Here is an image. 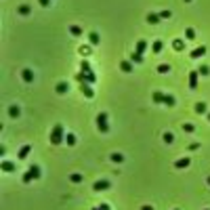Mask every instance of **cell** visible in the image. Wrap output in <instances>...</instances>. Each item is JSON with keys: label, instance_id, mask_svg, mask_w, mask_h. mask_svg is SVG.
Returning <instances> with one entry per match:
<instances>
[{"label": "cell", "instance_id": "1", "mask_svg": "<svg viewBox=\"0 0 210 210\" xmlns=\"http://www.w3.org/2000/svg\"><path fill=\"white\" fill-rule=\"evenodd\" d=\"M63 139H65V137H63V126H61V124H57L55 128L50 130V143H53V145H59Z\"/></svg>", "mask_w": 210, "mask_h": 210}, {"label": "cell", "instance_id": "2", "mask_svg": "<svg viewBox=\"0 0 210 210\" xmlns=\"http://www.w3.org/2000/svg\"><path fill=\"white\" fill-rule=\"evenodd\" d=\"M34 179H40V168L38 166H30L27 172L23 175V183H32Z\"/></svg>", "mask_w": 210, "mask_h": 210}, {"label": "cell", "instance_id": "3", "mask_svg": "<svg viewBox=\"0 0 210 210\" xmlns=\"http://www.w3.org/2000/svg\"><path fill=\"white\" fill-rule=\"evenodd\" d=\"M97 126L101 132H109V124H107V114H99L97 116Z\"/></svg>", "mask_w": 210, "mask_h": 210}, {"label": "cell", "instance_id": "4", "mask_svg": "<svg viewBox=\"0 0 210 210\" xmlns=\"http://www.w3.org/2000/svg\"><path fill=\"white\" fill-rule=\"evenodd\" d=\"M80 88H82V93H84V97H88V99H93V97H95V91L91 88L88 82H80Z\"/></svg>", "mask_w": 210, "mask_h": 210}, {"label": "cell", "instance_id": "5", "mask_svg": "<svg viewBox=\"0 0 210 210\" xmlns=\"http://www.w3.org/2000/svg\"><path fill=\"white\" fill-rule=\"evenodd\" d=\"M93 189L95 191H105V189H109V181L107 179H101V181H97L93 185Z\"/></svg>", "mask_w": 210, "mask_h": 210}, {"label": "cell", "instance_id": "6", "mask_svg": "<svg viewBox=\"0 0 210 210\" xmlns=\"http://www.w3.org/2000/svg\"><path fill=\"white\" fill-rule=\"evenodd\" d=\"M198 76H200V71H189V88H198Z\"/></svg>", "mask_w": 210, "mask_h": 210}, {"label": "cell", "instance_id": "7", "mask_svg": "<svg viewBox=\"0 0 210 210\" xmlns=\"http://www.w3.org/2000/svg\"><path fill=\"white\" fill-rule=\"evenodd\" d=\"M189 164H191V160H189V158H179V160L175 162V168H179V170H181V168H187Z\"/></svg>", "mask_w": 210, "mask_h": 210}, {"label": "cell", "instance_id": "8", "mask_svg": "<svg viewBox=\"0 0 210 210\" xmlns=\"http://www.w3.org/2000/svg\"><path fill=\"white\" fill-rule=\"evenodd\" d=\"M202 55H206V48H204V46H198L196 50H191V55H189V57H191V59H200Z\"/></svg>", "mask_w": 210, "mask_h": 210}, {"label": "cell", "instance_id": "9", "mask_svg": "<svg viewBox=\"0 0 210 210\" xmlns=\"http://www.w3.org/2000/svg\"><path fill=\"white\" fill-rule=\"evenodd\" d=\"M21 78H23L25 82H34V71H32V70H27V67H25V70L21 71Z\"/></svg>", "mask_w": 210, "mask_h": 210}, {"label": "cell", "instance_id": "10", "mask_svg": "<svg viewBox=\"0 0 210 210\" xmlns=\"http://www.w3.org/2000/svg\"><path fill=\"white\" fill-rule=\"evenodd\" d=\"M30 151H32V147H30V145H23V147L19 149V160H25V158L30 155Z\"/></svg>", "mask_w": 210, "mask_h": 210}, {"label": "cell", "instance_id": "11", "mask_svg": "<svg viewBox=\"0 0 210 210\" xmlns=\"http://www.w3.org/2000/svg\"><path fill=\"white\" fill-rule=\"evenodd\" d=\"M0 168H2L4 172H13V170H15V164H13V162H6V160H4V162L0 164Z\"/></svg>", "mask_w": 210, "mask_h": 210}, {"label": "cell", "instance_id": "12", "mask_svg": "<svg viewBox=\"0 0 210 210\" xmlns=\"http://www.w3.org/2000/svg\"><path fill=\"white\" fill-rule=\"evenodd\" d=\"M160 21H162L160 15H155V13H149L147 15V23H160Z\"/></svg>", "mask_w": 210, "mask_h": 210}, {"label": "cell", "instance_id": "13", "mask_svg": "<svg viewBox=\"0 0 210 210\" xmlns=\"http://www.w3.org/2000/svg\"><path fill=\"white\" fill-rule=\"evenodd\" d=\"M67 88H70V86H67V82H59L55 91H57L59 95H65V93H67Z\"/></svg>", "mask_w": 210, "mask_h": 210}, {"label": "cell", "instance_id": "14", "mask_svg": "<svg viewBox=\"0 0 210 210\" xmlns=\"http://www.w3.org/2000/svg\"><path fill=\"white\" fill-rule=\"evenodd\" d=\"M196 111H198L200 116H202V114H208V105H206V103H202V101H200V103L196 105Z\"/></svg>", "mask_w": 210, "mask_h": 210}, {"label": "cell", "instance_id": "15", "mask_svg": "<svg viewBox=\"0 0 210 210\" xmlns=\"http://www.w3.org/2000/svg\"><path fill=\"white\" fill-rule=\"evenodd\" d=\"M120 70L126 71V74H128V71H132V61H122V63H120Z\"/></svg>", "mask_w": 210, "mask_h": 210}, {"label": "cell", "instance_id": "16", "mask_svg": "<svg viewBox=\"0 0 210 210\" xmlns=\"http://www.w3.org/2000/svg\"><path fill=\"white\" fill-rule=\"evenodd\" d=\"M99 40H101V38H99V34H97V32H91V34H88V42H91V44H99Z\"/></svg>", "mask_w": 210, "mask_h": 210}, {"label": "cell", "instance_id": "17", "mask_svg": "<svg viewBox=\"0 0 210 210\" xmlns=\"http://www.w3.org/2000/svg\"><path fill=\"white\" fill-rule=\"evenodd\" d=\"M145 48H147V42H145V40H139V42H137V50H135V53L143 55V53H145Z\"/></svg>", "mask_w": 210, "mask_h": 210}, {"label": "cell", "instance_id": "18", "mask_svg": "<svg viewBox=\"0 0 210 210\" xmlns=\"http://www.w3.org/2000/svg\"><path fill=\"white\" fill-rule=\"evenodd\" d=\"M162 48H164L162 40H155V42H153V46H151V50H153V53H162Z\"/></svg>", "mask_w": 210, "mask_h": 210}, {"label": "cell", "instance_id": "19", "mask_svg": "<svg viewBox=\"0 0 210 210\" xmlns=\"http://www.w3.org/2000/svg\"><path fill=\"white\" fill-rule=\"evenodd\" d=\"M9 116H11V118L19 116V107H17V105H11V107H9Z\"/></svg>", "mask_w": 210, "mask_h": 210}, {"label": "cell", "instance_id": "20", "mask_svg": "<svg viewBox=\"0 0 210 210\" xmlns=\"http://www.w3.org/2000/svg\"><path fill=\"white\" fill-rule=\"evenodd\" d=\"M30 11H32L30 4H21V6H19V15H30Z\"/></svg>", "mask_w": 210, "mask_h": 210}, {"label": "cell", "instance_id": "21", "mask_svg": "<svg viewBox=\"0 0 210 210\" xmlns=\"http://www.w3.org/2000/svg\"><path fill=\"white\" fill-rule=\"evenodd\" d=\"M164 105L172 107V105H175V97H172V95H166V97H164Z\"/></svg>", "mask_w": 210, "mask_h": 210}, {"label": "cell", "instance_id": "22", "mask_svg": "<svg viewBox=\"0 0 210 210\" xmlns=\"http://www.w3.org/2000/svg\"><path fill=\"white\" fill-rule=\"evenodd\" d=\"M164 97H166V95H162V93L155 91V93H153V101H155V103H164Z\"/></svg>", "mask_w": 210, "mask_h": 210}, {"label": "cell", "instance_id": "23", "mask_svg": "<svg viewBox=\"0 0 210 210\" xmlns=\"http://www.w3.org/2000/svg\"><path fill=\"white\" fill-rule=\"evenodd\" d=\"M130 61H132V63H141V61H143V55H139V53H132V55H130Z\"/></svg>", "mask_w": 210, "mask_h": 210}, {"label": "cell", "instance_id": "24", "mask_svg": "<svg viewBox=\"0 0 210 210\" xmlns=\"http://www.w3.org/2000/svg\"><path fill=\"white\" fill-rule=\"evenodd\" d=\"M80 70H82V71H91V63H88L86 59H82V63H80Z\"/></svg>", "mask_w": 210, "mask_h": 210}, {"label": "cell", "instance_id": "25", "mask_svg": "<svg viewBox=\"0 0 210 210\" xmlns=\"http://www.w3.org/2000/svg\"><path fill=\"white\" fill-rule=\"evenodd\" d=\"M162 139H164V143H172V141H175V137H172V132H164Z\"/></svg>", "mask_w": 210, "mask_h": 210}, {"label": "cell", "instance_id": "26", "mask_svg": "<svg viewBox=\"0 0 210 210\" xmlns=\"http://www.w3.org/2000/svg\"><path fill=\"white\" fill-rule=\"evenodd\" d=\"M158 71H160V74H168V71H170V65L162 63V65H158Z\"/></svg>", "mask_w": 210, "mask_h": 210}, {"label": "cell", "instance_id": "27", "mask_svg": "<svg viewBox=\"0 0 210 210\" xmlns=\"http://www.w3.org/2000/svg\"><path fill=\"white\" fill-rule=\"evenodd\" d=\"M65 141H67V145H76V135H71V132H67V137H65Z\"/></svg>", "mask_w": 210, "mask_h": 210}, {"label": "cell", "instance_id": "28", "mask_svg": "<svg viewBox=\"0 0 210 210\" xmlns=\"http://www.w3.org/2000/svg\"><path fill=\"white\" fill-rule=\"evenodd\" d=\"M70 32H71L74 36H82V30L78 27V25H71V27H70Z\"/></svg>", "mask_w": 210, "mask_h": 210}, {"label": "cell", "instance_id": "29", "mask_svg": "<svg viewBox=\"0 0 210 210\" xmlns=\"http://www.w3.org/2000/svg\"><path fill=\"white\" fill-rule=\"evenodd\" d=\"M172 46H175V50H183L185 44H183V40H175V42H172Z\"/></svg>", "mask_w": 210, "mask_h": 210}, {"label": "cell", "instance_id": "30", "mask_svg": "<svg viewBox=\"0 0 210 210\" xmlns=\"http://www.w3.org/2000/svg\"><path fill=\"white\" fill-rule=\"evenodd\" d=\"M200 74H202V76H208V74H210V67H208V65H202V67H200Z\"/></svg>", "mask_w": 210, "mask_h": 210}, {"label": "cell", "instance_id": "31", "mask_svg": "<svg viewBox=\"0 0 210 210\" xmlns=\"http://www.w3.org/2000/svg\"><path fill=\"white\" fill-rule=\"evenodd\" d=\"M111 160H114V162H122V160H124V155H122V153H114V155H111Z\"/></svg>", "mask_w": 210, "mask_h": 210}, {"label": "cell", "instance_id": "32", "mask_svg": "<svg viewBox=\"0 0 210 210\" xmlns=\"http://www.w3.org/2000/svg\"><path fill=\"white\" fill-rule=\"evenodd\" d=\"M185 36H187V40H193V38H196V32H193V30L189 27V30L185 32Z\"/></svg>", "mask_w": 210, "mask_h": 210}, {"label": "cell", "instance_id": "33", "mask_svg": "<svg viewBox=\"0 0 210 210\" xmlns=\"http://www.w3.org/2000/svg\"><path fill=\"white\" fill-rule=\"evenodd\" d=\"M80 55H84V57L91 55V46H80Z\"/></svg>", "mask_w": 210, "mask_h": 210}, {"label": "cell", "instance_id": "34", "mask_svg": "<svg viewBox=\"0 0 210 210\" xmlns=\"http://www.w3.org/2000/svg\"><path fill=\"white\" fill-rule=\"evenodd\" d=\"M76 80L78 82H86V71H80V74L76 76Z\"/></svg>", "mask_w": 210, "mask_h": 210}, {"label": "cell", "instance_id": "35", "mask_svg": "<svg viewBox=\"0 0 210 210\" xmlns=\"http://www.w3.org/2000/svg\"><path fill=\"white\" fill-rule=\"evenodd\" d=\"M193 128H196V126H193V124H189V122L183 124V130H185V132H193Z\"/></svg>", "mask_w": 210, "mask_h": 210}, {"label": "cell", "instance_id": "36", "mask_svg": "<svg viewBox=\"0 0 210 210\" xmlns=\"http://www.w3.org/2000/svg\"><path fill=\"white\" fill-rule=\"evenodd\" d=\"M70 179H71V183H80V181H82V175H78V172H76V175H71Z\"/></svg>", "mask_w": 210, "mask_h": 210}, {"label": "cell", "instance_id": "37", "mask_svg": "<svg viewBox=\"0 0 210 210\" xmlns=\"http://www.w3.org/2000/svg\"><path fill=\"white\" fill-rule=\"evenodd\" d=\"M93 210H111V206L109 204H101V206H95Z\"/></svg>", "mask_w": 210, "mask_h": 210}, {"label": "cell", "instance_id": "38", "mask_svg": "<svg viewBox=\"0 0 210 210\" xmlns=\"http://www.w3.org/2000/svg\"><path fill=\"white\" fill-rule=\"evenodd\" d=\"M160 17H162V19H168V17H170V11H162V13H160Z\"/></svg>", "mask_w": 210, "mask_h": 210}, {"label": "cell", "instance_id": "39", "mask_svg": "<svg viewBox=\"0 0 210 210\" xmlns=\"http://www.w3.org/2000/svg\"><path fill=\"white\" fill-rule=\"evenodd\" d=\"M40 2V6H50V0H38Z\"/></svg>", "mask_w": 210, "mask_h": 210}, {"label": "cell", "instance_id": "40", "mask_svg": "<svg viewBox=\"0 0 210 210\" xmlns=\"http://www.w3.org/2000/svg\"><path fill=\"white\" fill-rule=\"evenodd\" d=\"M141 210H153V206H143Z\"/></svg>", "mask_w": 210, "mask_h": 210}, {"label": "cell", "instance_id": "41", "mask_svg": "<svg viewBox=\"0 0 210 210\" xmlns=\"http://www.w3.org/2000/svg\"><path fill=\"white\" fill-rule=\"evenodd\" d=\"M208 185H210V176H208Z\"/></svg>", "mask_w": 210, "mask_h": 210}, {"label": "cell", "instance_id": "42", "mask_svg": "<svg viewBox=\"0 0 210 210\" xmlns=\"http://www.w3.org/2000/svg\"><path fill=\"white\" fill-rule=\"evenodd\" d=\"M208 122H210V114H208Z\"/></svg>", "mask_w": 210, "mask_h": 210}, {"label": "cell", "instance_id": "43", "mask_svg": "<svg viewBox=\"0 0 210 210\" xmlns=\"http://www.w3.org/2000/svg\"><path fill=\"white\" fill-rule=\"evenodd\" d=\"M185 2H191V0H185Z\"/></svg>", "mask_w": 210, "mask_h": 210}, {"label": "cell", "instance_id": "44", "mask_svg": "<svg viewBox=\"0 0 210 210\" xmlns=\"http://www.w3.org/2000/svg\"><path fill=\"white\" fill-rule=\"evenodd\" d=\"M206 210H208V208H206Z\"/></svg>", "mask_w": 210, "mask_h": 210}]
</instances>
